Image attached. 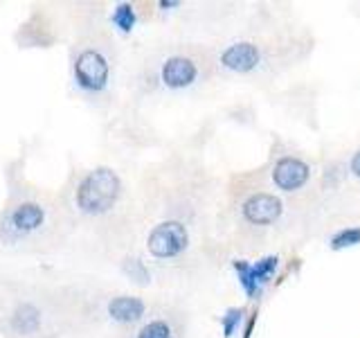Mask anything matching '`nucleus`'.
<instances>
[{
	"mask_svg": "<svg viewBox=\"0 0 360 338\" xmlns=\"http://www.w3.org/2000/svg\"><path fill=\"white\" fill-rule=\"evenodd\" d=\"M122 194V180L110 167H97L88 172L77 185L75 203L77 208L90 217L108 212Z\"/></svg>",
	"mask_w": 360,
	"mask_h": 338,
	"instance_id": "obj_1",
	"label": "nucleus"
},
{
	"mask_svg": "<svg viewBox=\"0 0 360 338\" xmlns=\"http://www.w3.org/2000/svg\"><path fill=\"white\" fill-rule=\"evenodd\" d=\"M72 77L75 84L88 95H97L106 90L110 79V65L108 59L99 50H84L77 54L72 63Z\"/></svg>",
	"mask_w": 360,
	"mask_h": 338,
	"instance_id": "obj_2",
	"label": "nucleus"
},
{
	"mask_svg": "<svg viewBox=\"0 0 360 338\" xmlns=\"http://www.w3.org/2000/svg\"><path fill=\"white\" fill-rule=\"evenodd\" d=\"M189 246V232L180 221H162L153 225L146 237V248L155 259H174L180 257Z\"/></svg>",
	"mask_w": 360,
	"mask_h": 338,
	"instance_id": "obj_3",
	"label": "nucleus"
},
{
	"mask_svg": "<svg viewBox=\"0 0 360 338\" xmlns=\"http://www.w3.org/2000/svg\"><path fill=\"white\" fill-rule=\"evenodd\" d=\"M45 221V212L41 203L37 201H22L16 208L7 212L3 221V230L7 232L9 239H18V237H30L37 232Z\"/></svg>",
	"mask_w": 360,
	"mask_h": 338,
	"instance_id": "obj_4",
	"label": "nucleus"
},
{
	"mask_svg": "<svg viewBox=\"0 0 360 338\" xmlns=\"http://www.w3.org/2000/svg\"><path fill=\"white\" fill-rule=\"evenodd\" d=\"M281 212H284V203L279 196L268 194V192H257V194L248 196L241 206V217L250 225H270L275 223Z\"/></svg>",
	"mask_w": 360,
	"mask_h": 338,
	"instance_id": "obj_5",
	"label": "nucleus"
},
{
	"mask_svg": "<svg viewBox=\"0 0 360 338\" xmlns=\"http://www.w3.org/2000/svg\"><path fill=\"white\" fill-rule=\"evenodd\" d=\"M311 167L295 156L279 158L273 167V183L281 192H297L309 183Z\"/></svg>",
	"mask_w": 360,
	"mask_h": 338,
	"instance_id": "obj_6",
	"label": "nucleus"
},
{
	"mask_svg": "<svg viewBox=\"0 0 360 338\" xmlns=\"http://www.w3.org/2000/svg\"><path fill=\"white\" fill-rule=\"evenodd\" d=\"M196 77H198V68L194 61L187 59V56H169V59L162 63V70H160L162 84L172 90L189 88L196 82Z\"/></svg>",
	"mask_w": 360,
	"mask_h": 338,
	"instance_id": "obj_7",
	"label": "nucleus"
},
{
	"mask_svg": "<svg viewBox=\"0 0 360 338\" xmlns=\"http://www.w3.org/2000/svg\"><path fill=\"white\" fill-rule=\"evenodd\" d=\"M259 59H262V54H259V48H257L255 43H248V41L232 43L221 54L223 68H228V70L239 73V75L255 70Z\"/></svg>",
	"mask_w": 360,
	"mask_h": 338,
	"instance_id": "obj_8",
	"label": "nucleus"
},
{
	"mask_svg": "<svg viewBox=\"0 0 360 338\" xmlns=\"http://www.w3.org/2000/svg\"><path fill=\"white\" fill-rule=\"evenodd\" d=\"M144 302L135 296H117L108 302V315L115 323L122 325H131V323H138L142 315H144Z\"/></svg>",
	"mask_w": 360,
	"mask_h": 338,
	"instance_id": "obj_9",
	"label": "nucleus"
},
{
	"mask_svg": "<svg viewBox=\"0 0 360 338\" xmlns=\"http://www.w3.org/2000/svg\"><path fill=\"white\" fill-rule=\"evenodd\" d=\"M11 330L16 334H34L39 330V311L32 307V304H22L16 309V313L11 315Z\"/></svg>",
	"mask_w": 360,
	"mask_h": 338,
	"instance_id": "obj_10",
	"label": "nucleus"
},
{
	"mask_svg": "<svg viewBox=\"0 0 360 338\" xmlns=\"http://www.w3.org/2000/svg\"><path fill=\"white\" fill-rule=\"evenodd\" d=\"M232 268H234L236 277H239V284H241V289L245 291V296H248V298H257L259 293H262V289H259L257 280H255L252 264H250V262H245V259H234V262H232Z\"/></svg>",
	"mask_w": 360,
	"mask_h": 338,
	"instance_id": "obj_11",
	"label": "nucleus"
},
{
	"mask_svg": "<svg viewBox=\"0 0 360 338\" xmlns=\"http://www.w3.org/2000/svg\"><path fill=\"white\" fill-rule=\"evenodd\" d=\"M110 23L115 25L122 34H131L138 25V14H135V7L131 3H120L110 14Z\"/></svg>",
	"mask_w": 360,
	"mask_h": 338,
	"instance_id": "obj_12",
	"label": "nucleus"
},
{
	"mask_svg": "<svg viewBox=\"0 0 360 338\" xmlns=\"http://www.w3.org/2000/svg\"><path fill=\"white\" fill-rule=\"evenodd\" d=\"M277 266H279V257L277 255H266V257L259 259V262L252 264V273H255V280H257L259 289H264L268 284L270 277L275 275Z\"/></svg>",
	"mask_w": 360,
	"mask_h": 338,
	"instance_id": "obj_13",
	"label": "nucleus"
},
{
	"mask_svg": "<svg viewBox=\"0 0 360 338\" xmlns=\"http://www.w3.org/2000/svg\"><path fill=\"white\" fill-rule=\"evenodd\" d=\"M358 244H360V225H354V228H342L331 237L333 251H345V248H352Z\"/></svg>",
	"mask_w": 360,
	"mask_h": 338,
	"instance_id": "obj_14",
	"label": "nucleus"
},
{
	"mask_svg": "<svg viewBox=\"0 0 360 338\" xmlns=\"http://www.w3.org/2000/svg\"><path fill=\"white\" fill-rule=\"evenodd\" d=\"M243 313L245 311L241 307H232L221 315V330L225 338H232L236 334V330H239V325L243 320Z\"/></svg>",
	"mask_w": 360,
	"mask_h": 338,
	"instance_id": "obj_15",
	"label": "nucleus"
},
{
	"mask_svg": "<svg viewBox=\"0 0 360 338\" xmlns=\"http://www.w3.org/2000/svg\"><path fill=\"white\" fill-rule=\"evenodd\" d=\"M135 338H174V332H172V325H169V323L151 320V323H146L142 327Z\"/></svg>",
	"mask_w": 360,
	"mask_h": 338,
	"instance_id": "obj_16",
	"label": "nucleus"
},
{
	"mask_svg": "<svg viewBox=\"0 0 360 338\" xmlns=\"http://www.w3.org/2000/svg\"><path fill=\"white\" fill-rule=\"evenodd\" d=\"M127 273L131 275V280L135 282H149V268L144 266V262L140 259H127Z\"/></svg>",
	"mask_w": 360,
	"mask_h": 338,
	"instance_id": "obj_17",
	"label": "nucleus"
},
{
	"mask_svg": "<svg viewBox=\"0 0 360 338\" xmlns=\"http://www.w3.org/2000/svg\"><path fill=\"white\" fill-rule=\"evenodd\" d=\"M349 169H352V174L360 178V149L352 156V163H349Z\"/></svg>",
	"mask_w": 360,
	"mask_h": 338,
	"instance_id": "obj_18",
	"label": "nucleus"
},
{
	"mask_svg": "<svg viewBox=\"0 0 360 338\" xmlns=\"http://www.w3.org/2000/svg\"><path fill=\"white\" fill-rule=\"evenodd\" d=\"M180 3H176V0H162L160 3V9H172V7H178Z\"/></svg>",
	"mask_w": 360,
	"mask_h": 338,
	"instance_id": "obj_19",
	"label": "nucleus"
}]
</instances>
